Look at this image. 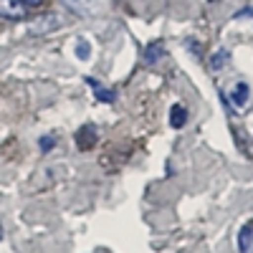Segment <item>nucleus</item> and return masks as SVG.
Returning <instances> with one entry per match:
<instances>
[{
	"mask_svg": "<svg viewBox=\"0 0 253 253\" xmlns=\"http://www.w3.org/2000/svg\"><path fill=\"white\" fill-rule=\"evenodd\" d=\"M56 28H61V18L53 15V13L41 15V18H36L33 23H31V33H36V36H48V33H53Z\"/></svg>",
	"mask_w": 253,
	"mask_h": 253,
	"instance_id": "nucleus-1",
	"label": "nucleus"
},
{
	"mask_svg": "<svg viewBox=\"0 0 253 253\" xmlns=\"http://www.w3.org/2000/svg\"><path fill=\"white\" fill-rule=\"evenodd\" d=\"M61 3L66 5L71 13H76V15L91 18V15L99 13V0H61Z\"/></svg>",
	"mask_w": 253,
	"mask_h": 253,
	"instance_id": "nucleus-2",
	"label": "nucleus"
},
{
	"mask_svg": "<svg viewBox=\"0 0 253 253\" xmlns=\"http://www.w3.org/2000/svg\"><path fill=\"white\" fill-rule=\"evenodd\" d=\"M28 13H26V5L18 3V0H0V18H8V20H23Z\"/></svg>",
	"mask_w": 253,
	"mask_h": 253,
	"instance_id": "nucleus-3",
	"label": "nucleus"
},
{
	"mask_svg": "<svg viewBox=\"0 0 253 253\" xmlns=\"http://www.w3.org/2000/svg\"><path fill=\"white\" fill-rule=\"evenodd\" d=\"M96 142H99V134H96V129H94L91 124L81 126V129L76 132V147H79V150H84V152L91 150V147H94Z\"/></svg>",
	"mask_w": 253,
	"mask_h": 253,
	"instance_id": "nucleus-4",
	"label": "nucleus"
},
{
	"mask_svg": "<svg viewBox=\"0 0 253 253\" xmlns=\"http://www.w3.org/2000/svg\"><path fill=\"white\" fill-rule=\"evenodd\" d=\"M238 248L241 253H253V220H248L238 233Z\"/></svg>",
	"mask_w": 253,
	"mask_h": 253,
	"instance_id": "nucleus-5",
	"label": "nucleus"
},
{
	"mask_svg": "<svg viewBox=\"0 0 253 253\" xmlns=\"http://www.w3.org/2000/svg\"><path fill=\"white\" fill-rule=\"evenodd\" d=\"M162 56H165V46L160 43V41H155V43H150V46L144 48V63H147V66L157 63Z\"/></svg>",
	"mask_w": 253,
	"mask_h": 253,
	"instance_id": "nucleus-6",
	"label": "nucleus"
},
{
	"mask_svg": "<svg viewBox=\"0 0 253 253\" xmlns=\"http://www.w3.org/2000/svg\"><path fill=\"white\" fill-rule=\"evenodd\" d=\"M86 84H89V86L96 91V99H99V101H107V104H112V101L117 99V96H114V91H112V89H104L96 79H86Z\"/></svg>",
	"mask_w": 253,
	"mask_h": 253,
	"instance_id": "nucleus-7",
	"label": "nucleus"
},
{
	"mask_svg": "<svg viewBox=\"0 0 253 253\" xmlns=\"http://www.w3.org/2000/svg\"><path fill=\"white\" fill-rule=\"evenodd\" d=\"M185 122H187V112H185V107L175 104V107L170 109V124L175 126V129H180V126H185Z\"/></svg>",
	"mask_w": 253,
	"mask_h": 253,
	"instance_id": "nucleus-8",
	"label": "nucleus"
},
{
	"mask_svg": "<svg viewBox=\"0 0 253 253\" xmlns=\"http://www.w3.org/2000/svg\"><path fill=\"white\" fill-rule=\"evenodd\" d=\"M230 99H233L236 107H243V104L248 101V84H238V86L233 89V94H230Z\"/></svg>",
	"mask_w": 253,
	"mask_h": 253,
	"instance_id": "nucleus-9",
	"label": "nucleus"
},
{
	"mask_svg": "<svg viewBox=\"0 0 253 253\" xmlns=\"http://www.w3.org/2000/svg\"><path fill=\"white\" fill-rule=\"evenodd\" d=\"M76 56L81 61H89L91 58V46L86 43V41H79V43H76Z\"/></svg>",
	"mask_w": 253,
	"mask_h": 253,
	"instance_id": "nucleus-10",
	"label": "nucleus"
},
{
	"mask_svg": "<svg viewBox=\"0 0 253 253\" xmlns=\"http://www.w3.org/2000/svg\"><path fill=\"white\" fill-rule=\"evenodd\" d=\"M225 61H228V51H218V53L213 56V61H210V66H213V69H220Z\"/></svg>",
	"mask_w": 253,
	"mask_h": 253,
	"instance_id": "nucleus-11",
	"label": "nucleus"
},
{
	"mask_svg": "<svg viewBox=\"0 0 253 253\" xmlns=\"http://www.w3.org/2000/svg\"><path fill=\"white\" fill-rule=\"evenodd\" d=\"M38 144H41V150H43V152H51L53 144H56V139H53V137H41Z\"/></svg>",
	"mask_w": 253,
	"mask_h": 253,
	"instance_id": "nucleus-12",
	"label": "nucleus"
},
{
	"mask_svg": "<svg viewBox=\"0 0 253 253\" xmlns=\"http://www.w3.org/2000/svg\"><path fill=\"white\" fill-rule=\"evenodd\" d=\"M18 3H23L26 8H38V5H43V0H18Z\"/></svg>",
	"mask_w": 253,
	"mask_h": 253,
	"instance_id": "nucleus-13",
	"label": "nucleus"
},
{
	"mask_svg": "<svg viewBox=\"0 0 253 253\" xmlns=\"http://www.w3.org/2000/svg\"><path fill=\"white\" fill-rule=\"evenodd\" d=\"M0 241H3V223H0Z\"/></svg>",
	"mask_w": 253,
	"mask_h": 253,
	"instance_id": "nucleus-14",
	"label": "nucleus"
}]
</instances>
